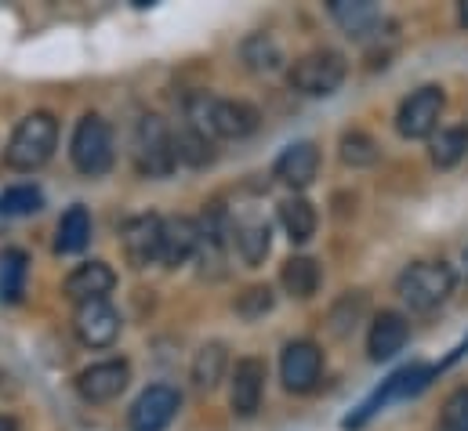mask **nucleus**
<instances>
[{"mask_svg":"<svg viewBox=\"0 0 468 431\" xmlns=\"http://www.w3.org/2000/svg\"><path fill=\"white\" fill-rule=\"evenodd\" d=\"M204 243V232H200V221L193 217H164V236H160V261L167 268H178L186 265Z\"/></svg>","mask_w":468,"mask_h":431,"instance_id":"obj_15","label":"nucleus"},{"mask_svg":"<svg viewBox=\"0 0 468 431\" xmlns=\"http://www.w3.org/2000/svg\"><path fill=\"white\" fill-rule=\"evenodd\" d=\"M233 243L236 250H239V258L250 268H258L269 258V250H272V228H269L265 217H243V221L233 225Z\"/></svg>","mask_w":468,"mask_h":431,"instance_id":"obj_19","label":"nucleus"},{"mask_svg":"<svg viewBox=\"0 0 468 431\" xmlns=\"http://www.w3.org/2000/svg\"><path fill=\"white\" fill-rule=\"evenodd\" d=\"M280 283L291 298H313L320 287V265L313 258H287L280 268Z\"/></svg>","mask_w":468,"mask_h":431,"instance_id":"obj_25","label":"nucleus"},{"mask_svg":"<svg viewBox=\"0 0 468 431\" xmlns=\"http://www.w3.org/2000/svg\"><path fill=\"white\" fill-rule=\"evenodd\" d=\"M258 109L239 99H218L207 91H193L186 99V123L197 127L200 134L215 138H247L258 131Z\"/></svg>","mask_w":468,"mask_h":431,"instance_id":"obj_1","label":"nucleus"},{"mask_svg":"<svg viewBox=\"0 0 468 431\" xmlns=\"http://www.w3.org/2000/svg\"><path fill=\"white\" fill-rule=\"evenodd\" d=\"M69 160L84 178H102L113 167V160H117L113 127L99 112H88L77 120L73 138H69Z\"/></svg>","mask_w":468,"mask_h":431,"instance_id":"obj_4","label":"nucleus"},{"mask_svg":"<svg viewBox=\"0 0 468 431\" xmlns=\"http://www.w3.org/2000/svg\"><path fill=\"white\" fill-rule=\"evenodd\" d=\"M265 395V363L258 355L236 359L233 381H229V406L236 417H254Z\"/></svg>","mask_w":468,"mask_h":431,"instance_id":"obj_13","label":"nucleus"},{"mask_svg":"<svg viewBox=\"0 0 468 431\" xmlns=\"http://www.w3.org/2000/svg\"><path fill=\"white\" fill-rule=\"evenodd\" d=\"M26 272H29V258L22 250H4L0 254V298L4 301H18L22 298Z\"/></svg>","mask_w":468,"mask_h":431,"instance_id":"obj_27","label":"nucleus"},{"mask_svg":"<svg viewBox=\"0 0 468 431\" xmlns=\"http://www.w3.org/2000/svg\"><path fill=\"white\" fill-rule=\"evenodd\" d=\"M0 431H18V421L7 417V414H0Z\"/></svg>","mask_w":468,"mask_h":431,"instance_id":"obj_33","label":"nucleus"},{"mask_svg":"<svg viewBox=\"0 0 468 431\" xmlns=\"http://www.w3.org/2000/svg\"><path fill=\"white\" fill-rule=\"evenodd\" d=\"M443 106H447V99H443V91H440V88H432V84H425V88L410 91V95L403 99L399 112H396V131H399L403 138H410V142L429 138V134L440 127Z\"/></svg>","mask_w":468,"mask_h":431,"instance_id":"obj_7","label":"nucleus"},{"mask_svg":"<svg viewBox=\"0 0 468 431\" xmlns=\"http://www.w3.org/2000/svg\"><path fill=\"white\" fill-rule=\"evenodd\" d=\"M410 341V323L403 312H378L374 323H370V333H367V352L374 363H385L392 355L403 352V344Z\"/></svg>","mask_w":468,"mask_h":431,"instance_id":"obj_17","label":"nucleus"},{"mask_svg":"<svg viewBox=\"0 0 468 431\" xmlns=\"http://www.w3.org/2000/svg\"><path fill=\"white\" fill-rule=\"evenodd\" d=\"M40 207H44V193L37 185H11L0 193V215L4 217L37 215Z\"/></svg>","mask_w":468,"mask_h":431,"instance_id":"obj_28","label":"nucleus"},{"mask_svg":"<svg viewBox=\"0 0 468 431\" xmlns=\"http://www.w3.org/2000/svg\"><path fill=\"white\" fill-rule=\"evenodd\" d=\"M349 77V62L342 51H331V47H320V51H309L302 55L294 66H291V88L305 99H327L335 95Z\"/></svg>","mask_w":468,"mask_h":431,"instance_id":"obj_5","label":"nucleus"},{"mask_svg":"<svg viewBox=\"0 0 468 431\" xmlns=\"http://www.w3.org/2000/svg\"><path fill=\"white\" fill-rule=\"evenodd\" d=\"M465 279H468V247H465Z\"/></svg>","mask_w":468,"mask_h":431,"instance_id":"obj_35","label":"nucleus"},{"mask_svg":"<svg viewBox=\"0 0 468 431\" xmlns=\"http://www.w3.org/2000/svg\"><path fill=\"white\" fill-rule=\"evenodd\" d=\"M134 163L149 178H167L178 167L175 134L160 116H142L134 131Z\"/></svg>","mask_w":468,"mask_h":431,"instance_id":"obj_6","label":"nucleus"},{"mask_svg":"<svg viewBox=\"0 0 468 431\" xmlns=\"http://www.w3.org/2000/svg\"><path fill=\"white\" fill-rule=\"evenodd\" d=\"M73 330L88 348H110L120 337V312L106 301H84L73 312Z\"/></svg>","mask_w":468,"mask_h":431,"instance_id":"obj_11","label":"nucleus"},{"mask_svg":"<svg viewBox=\"0 0 468 431\" xmlns=\"http://www.w3.org/2000/svg\"><path fill=\"white\" fill-rule=\"evenodd\" d=\"M440 431H451V428H440Z\"/></svg>","mask_w":468,"mask_h":431,"instance_id":"obj_36","label":"nucleus"},{"mask_svg":"<svg viewBox=\"0 0 468 431\" xmlns=\"http://www.w3.org/2000/svg\"><path fill=\"white\" fill-rule=\"evenodd\" d=\"M454 287H458V276H454V268L447 261H414L396 279V294L403 298V305L410 312L440 309L454 294Z\"/></svg>","mask_w":468,"mask_h":431,"instance_id":"obj_3","label":"nucleus"},{"mask_svg":"<svg viewBox=\"0 0 468 431\" xmlns=\"http://www.w3.org/2000/svg\"><path fill=\"white\" fill-rule=\"evenodd\" d=\"M175 149H178V163H189V167H207L215 160V142L189 123L175 134Z\"/></svg>","mask_w":468,"mask_h":431,"instance_id":"obj_26","label":"nucleus"},{"mask_svg":"<svg viewBox=\"0 0 468 431\" xmlns=\"http://www.w3.org/2000/svg\"><path fill=\"white\" fill-rule=\"evenodd\" d=\"M440 428L468 431V388H458L447 403H443V425Z\"/></svg>","mask_w":468,"mask_h":431,"instance_id":"obj_32","label":"nucleus"},{"mask_svg":"<svg viewBox=\"0 0 468 431\" xmlns=\"http://www.w3.org/2000/svg\"><path fill=\"white\" fill-rule=\"evenodd\" d=\"M226 366H229V352L222 341H207L197 355H193V384L211 392L222 377H226Z\"/></svg>","mask_w":468,"mask_h":431,"instance_id":"obj_22","label":"nucleus"},{"mask_svg":"<svg viewBox=\"0 0 468 431\" xmlns=\"http://www.w3.org/2000/svg\"><path fill=\"white\" fill-rule=\"evenodd\" d=\"M117 287V272L106 261H84L66 276V294L84 305V301H106V294Z\"/></svg>","mask_w":468,"mask_h":431,"instance_id":"obj_18","label":"nucleus"},{"mask_svg":"<svg viewBox=\"0 0 468 431\" xmlns=\"http://www.w3.org/2000/svg\"><path fill=\"white\" fill-rule=\"evenodd\" d=\"M331 15L349 37H367L381 22L378 4H370V0H331Z\"/></svg>","mask_w":468,"mask_h":431,"instance_id":"obj_20","label":"nucleus"},{"mask_svg":"<svg viewBox=\"0 0 468 431\" xmlns=\"http://www.w3.org/2000/svg\"><path fill=\"white\" fill-rule=\"evenodd\" d=\"M131 384V366L123 359H106V363H95L88 370L77 373V392L80 399L88 403H113L120 392Z\"/></svg>","mask_w":468,"mask_h":431,"instance_id":"obj_10","label":"nucleus"},{"mask_svg":"<svg viewBox=\"0 0 468 431\" xmlns=\"http://www.w3.org/2000/svg\"><path fill=\"white\" fill-rule=\"evenodd\" d=\"M316 171H320V149H316V142H291V145L276 156V167H272V174H276L283 185H291V189L313 185Z\"/></svg>","mask_w":468,"mask_h":431,"instance_id":"obj_16","label":"nucleus"},{"mask_svg":"<svg viewBox=\"0 0 468 431\" xmlns=\"http://www.w3.org/2000/svg\"><path fill=\"white\" fill-rule=\"evenodd\" d=\"M458 18H462V26L468 29V0L462 4V7H458Z\"/></svg>","mask_w":468,"mask_h":431,"instance_id":"obj_34","label":"nucleus"},{"mask_svg":"<svg viewBox=\"0 0 468 431\" xmlns=\"http://www.w3.org/2000/svg\"><path fill=\"white\" fill-rule=\"evenodd\" d=\"M178 406H182V395L171 384H153L134 399L127 425H131V431H164L175 421Z\"/></svg>","mask_w":468,"mask_h":431,"instance_id":"obj_9","label":"nucleus"},{"mask_svg":"<svg viewBox=\"0 0 468 431\" xmlns=\"http://www.w3.org/2000/svg\"><path fill=\"white\" fill-rule=\"evenodd\" d=\"M432 373H436V370H432V366H421V363H418V366H403L399 373H392V377L385 381V388H381V392H378L370 403H363V410H359L356 417H349L346 425H349V428H359V425H363L370 414H378V410H381L388 399H403V395L421 392V388L432 381Z\"/></svg>","mask_w":468,"mask_h":431,"instance_id":"obj_14","label":"nucleus"},{"mask_svg":"<svg viewBox=\"0 0 468 431\" xmlns=\"http://www.w3.org/2000/svg\"><path fill=\"white\" fill-rule=\"evenodd\" d=\"M280 225L291 243H309L316 236V207L305 196H287L280 204Z\"/></svg>","mask_w":468,"mask_h":431,"instance_id":"obj_21","label":"nucleus"},{"mask_svg":"<svg viewBox=\"0 0 468 431\" xmlns=\"http://www.w3.org/2000/svg\"><path fill=\"white\" fill-rule=\"evenodd\" d=\"M320 373H324V352L316 341H291L280 355V381L287 392L294 395H305L320 384Z\"/></svg>","mask_w":468,"mask_h":431,"instance_id":"obj_8","label":"nucleus"},{"mask_svg":"<svg viewBox=\"0 0 468 431\" xmlns=\"http://www.w3.org/2000/svg\"><path fill=\"white\" fill-rule=\"evenodd\" d=\"M272 290L269 287H247L239 298H236V312L243 316V320H261L269 309H272Z\"/></svg>","mask_w":468,"mask_h":431,"instance_id":"obj_31","label":"nucleus"},{"mask_svg":"<svg viewBox=\"0 0 468 431\" xmlns=\"http://www.w3.org/2000/svg\"><path fill=\"white\" fill-rule=\"evenodd\" d=\"M160 236H164V217L156 215H138L131 217L120 232L123 239V254L131 268H145L153 261H160Z\"/></svg>","mask_w":468,"mask_h":431,"instance_id":"obj_12","label":"nucleus"},{"mask_svg":"<svg viewBox=\"0 0 468 431\" xmlns=\"http://www.w3.org/2000/svg\"><path fill=\"white\" fill-rule=\"evenodd\" d=\"M55 145H58V120L44 109L29 112L11 131L7 149H4V163L11 171H37L55 156Z\"/></svg>","mask_w":468,"mask_h":431,"instance_id":"obj_2","label":"nucleus"},{"mask_svg":"<svg viewBox=\"0 0 468 431\" xmlns=\"http://www.w3.org/2000/svg\"><path fill=\"white\" fill-rule=\"evenodd\" d=\"M88 239H91V215L77 204V207H69L62 221H58V232H55V250L58 254H80L84 247H88Z\"/></svg>","mask_w":468,"mask_h":431,"instance_id":"obj_23","label":"nucleus"},{"mask_svg":"<svg viewBox=\"0 0 468 431\" xmlns=\"http://www.w3.org/2000/svg\"><path fill=\"white\" fill-rule=\"evenodd\" d=\"M465 152H468V127H447L432 142V163L436 167H454V163L465 160Z\"/></svg>","mask_w":468,"mask_h":431,"instance_id":"obj_29","label":"nucleus"},{"mask_svg":"<svg viewBox=\"0 0 468 431\" xmlns=\"http://www.w3.org/2000/svg\"><path fill=\"white\" fill-rule=\"evenodd\" d=\"M239 58H243V66H247L250 73H276V69L283 66V51H280V44H276L269 33L247 37L243 47H239Z\"/></svg>","mask_w":468,"mask_h":431,"instance_id":"obj_24","label":"nucleus"},{"mask_svg":"<svg viewBox=\"0 0 468 431\" xmlns=\"http://www.w3.org/2000/svg\"><path fill=\"white\" fill-rule=\"evenodd\" d=\"M342 163H349V167L378 163V142L367 131H346L342 134Z\"/></svg>","mask_w":468,"mask_h":431,"instance_id":"obj_30","label":"nucleus"}]
</instances>
